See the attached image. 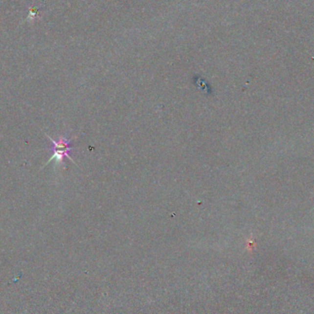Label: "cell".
I'll return each mask as SVG.
<instances>
[{
	"label": "cell",
	"instance_id": "cell-1",
	"mask_svg": "<svg viewBox=\"0 0 314 314\" xmlns=\"http://www.w3.org/2000/svg\"><path fill=\"white\" fill-rule=\"evenodd\" d=\"M47 137L52 142L51 147L49 148V151H52V157L47 161L45 165H48L51 161H55L56 164L60 165L65 163V159L68 158L70 161H72L74 164H75V161L71 157V153L74 150V148L71 146V142L74 140V138H67V137H60L58 141H54L52 138H51L48 135Z\"/></svg>",
	"mask_w": 314,
	"mask_h": 314
}]
</instances>
